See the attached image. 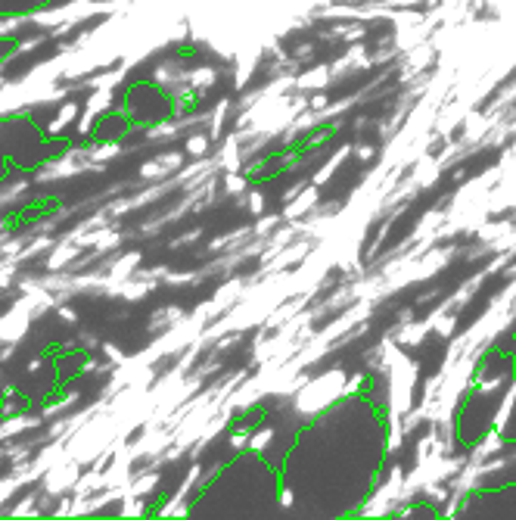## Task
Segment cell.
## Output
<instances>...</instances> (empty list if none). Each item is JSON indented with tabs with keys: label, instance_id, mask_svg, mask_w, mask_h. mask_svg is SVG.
<instances>
[{
	"label": "cell",
	"instance_id": "cell-2",
	"mask_svg": "<svg viewBox=\"0 0 516 520\" xmlns=\"http://www.w3.org/2000/svg\"><path fill=\"white\" fill-rule=\"evenodd\" d=\"M16 50H19V38H0V63Z\"/></svg>",
	"mask_w": 516,
	"mask_h": 520
},
{
	"label": "cell",
	"instance_id": "cell-1",
	"mask_svg": "<svg viewBox=\"0 0 516 520\" xmlns=\"http://www.w3.org/2000/svg\"><path fill=\"white\" fill-rule=\"evenodd\" d=\"M19 178H25L22 168L16 165L13 156L4 150V143H0V190H4V187H10L13 181H19Z\"/></svg>",
	"mask_w": 516,
	"mask_h": 520
}]
</instances>
